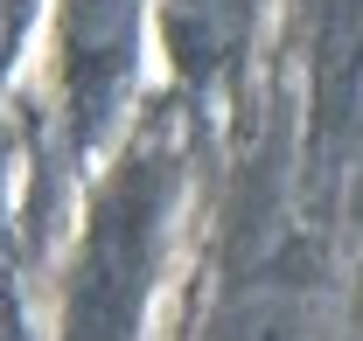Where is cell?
Instances as JSON below:
<instances>
[{"instance_id": "cell-1", "label": "cell", "mask_w": 363, "mask_h": 341, "mask_svg": "<svg viewBox=\"0 0 363 341\" xmlns=\"http://www.w3.org/2000/svg\"><path fill=\"white\" fill-rule=\"evenodd\" d=\"M154 265V195L140 181H119L105 195V209L91 223V251L77 272V299H70V328L84 335H126Z\"/></svg>"}, {"instance_id": "cell-2", "label": "cell", "mask_w": 363, "mask_h": 341, "mask_svg": "<svg viewBox=\"0 0 363 341\" xmlns=\"http://www.w3.org/2000/svg\"><path fill=\"white\" fill-rule=\"evenodd\" d=\"M154 28V0H63V84L77 132H98L119 84L140 63V35Z\"/></svg>"}, {"instance_id": "cell-3", "label": "cell", "mask_w": 363, "mask_h": 341, "mask_svg": "<svg viewBox=\"0 0 363 341\" xmlns=\"http://www.w3.org/2000/svg\"><path fill=\"white\" fill-rule=\"evenodd\" d=\"M259 0H154V42L189 84H217L252 42Z\"/></svg>"}, {"instance_id": "cell-4", "label": "cell", "mask_w": 363, "mask_h": 341, "mask_svg": "<svg viewBox=\"0 0 363 341\" xmlns=\"http://www.w3.org/2000/svg\"><path fill=\"white\" fill-rule=\"evenodd\" d=\"M210 341H328V313L294 279H252L217 306Z\"/></svg>"}, {"instance_id": "cell-5", "label": "cell", "mask_w": 363, "mask_h": 341, "mask_svg": "<svg viewBox=\"0 0 363 341\" xmlns=\"http://www.w3.org/2000/svg\"><path fill=\"white\" fill-rule=\"evenodd\" d=\"M28 7H35V0H0V70H7V63H14V49H21Z\"/></svg>"}]
</instances>
